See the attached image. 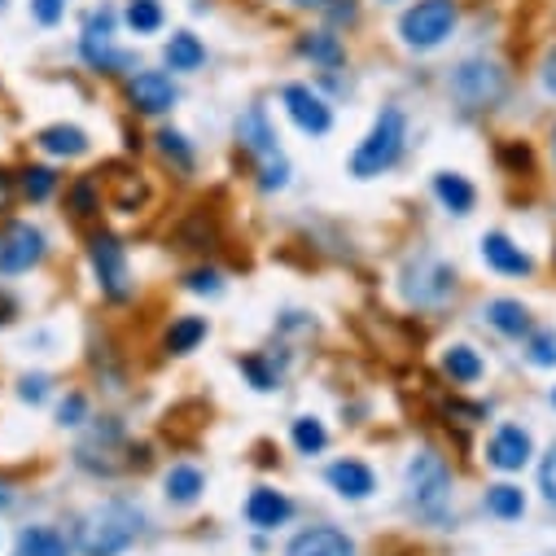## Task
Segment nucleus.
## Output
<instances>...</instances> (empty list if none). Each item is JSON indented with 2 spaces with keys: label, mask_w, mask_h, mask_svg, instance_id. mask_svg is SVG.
Wrapping results in <instances>:
<instances>
[{
  "label": "nucleus",
  "mask_w": 556,
  "mask_h": 556,
  "mask_svg": "<svg viewBox=\"0 0 556 556\" xmlns=\"http://www.w3.org/2000/svg\"><path fill=\"white\" fill-rule=\"evenodd\" d=\"M403 141H407V118L399 105H386L372 123V131L359 141V150L351 154V176L355 180H372L381 172H390L403 154Z\"/></svg>",
  "instance_id": "obj_1"
},
{
  "label": "nucleus",
  "mask_w": 556,
  "mask_h": 556,
  "mask_svg": "<svg viewBox=\"0 0 556 556\" xmlns=\"http://www.w3.org/2000/svg\"><path fill=\"white\" fill-rule=\"evenodd\" d=\"M136 534H141V513L127 504H101L79 526V552L84 556H118L131 547Z\"/></svg>",
  "instance_id": "obj_2"
},
{
  "label": "nucleus",
  "mask_w": 556,
  "mask_h": 556,
  "mask_svg": "<svg viewBox=\"0 0 556 556\" xmlns=\"http://www.w3.org/2000/svg\"><path fill=\"white\" fill-rule=\"evenodd\" d=\"M237 136H241V146L258 159V185L271 193V189H286L290 185V163L281 154V146H276V131L263 114V105H250L241 118H237Z\"/></svg>",
  "instance_id": "obj_3"
},
{
  "label": "nucleus",
  "mask_w": 556,
  "mask_h": 556,
  "mask_svg": "<svg viewBox=\"0 0 556 556\" xmlns=\"http://www.w3.org/2000/svg\"><path fill=\"white\" fill-rule=\"evenodd\" d=\"M456 18H460L456 0H416V5L399 18V36H403L407 49L430 53V49H439L456 31Z\"/></svg>",
  "instance_id": "obj_4"
},
{
  "label": "nucleus",
  "mask_w": 556,
  "mask_h": 556,
  "mask_svg": "<svg viewBox=\"0 0 556 556\" xmlns=\"http://www.w3.org/2000/svg\"><path fill=\"white\" fill-rule=\"evenodd\" d=\"M508 92V75L500 62H486V58H469L452 71V97L465 105V110H491L500 105V97Z\"/></svg>",
  "instance_id": "obj_5"
},
{
  "label": "nucleus",
  "mask_w": 556,
  "mask_h": 556,
  "mask_svg": "<svg viewBox=\"0 0 556 556\" xmlns=\"http://www.w3.org/2000/svg\"><path fill=\"white\" fill-rule=\"evenodd\" d=\"M407 495L421 513H439L452 495V473H447V460L439 452H416L407 460Z\"/></svg>",
  "instance_id": "obj_6"
},
{
  "label": "nucleus",
  "mask_w": 556,
  "mask_h": 556,
  "mask_svg": "<svg viewBox=\"0 0 556 556\" xmlns=\"http://www.w3.org/2000/svg\"><path fill=\"white\" fill-rule=\"evenodd\" d=\"M88 254H92V271H97L101 294L114 299V303H123V299L131 294V271H127V254H123V245H118L110 232H97L92 245H88Z\"/></svg>",
  "instance_id": "obj_7"
},
{
  "label": "nucleus",
  "mask_w": 556,
  "mask_h": 556,
  "mask_svg": "<svg viewBox=\"0 0 556 556\" xmlns=\"http://www.w3.org/2000/svg\"><path fill=\"white\" fill-rule=\"evenodd\" d=\"M110 31H114V14L101 10V14H92V23L79 36V53H84V62L92 71H123L127 66V58L114 49V36Z\"/></svg>",
  "instance_id": "obj_8"
},
{
  "label": "nucleus",
  "mask_w": 556,
  "mask_h": 556,
  "mask_svg": "<svg viewBox=\"0 0 556 556\" xmlns=\"http://www.w3.org/2000/svg\"><path fill=\"white\" fill-rule=\"evenodd\" d=\"M45 258V232L31 228V224H10L5 237H0V271L14 276V271H27Z\"/></svg>",
  "instance_id": "obj_9"
},
{
  "label": "nucleus",
  "mask_w": 556,
  "mask_h": 556,
  "mask_svg": "<svg viewBox=\"0 0 556 556\" xmlns=\"http://www.w3.org/2000/svg\"><path fill=\"white\" fill-rule=\"evenodd\" d=\"M127 97H131V105L141 110V114H167V110L180 101L176 84H172L163 71H141V75H131Z\"/></svg>",
  "instance_id": "obj_10"
},
{
  "label": "nucleus",
  "mask_w": 556,
  "mask_h": 556,
  "mask_svg": "<svg viewBox=\"0 0 556 556\" xmlns=\"http://www.w3.org/2000/svg\"><path fill=\"white\" fill-rule=\"evenodd\" d=\"M281 101H286L290 118H294L303 131H312V136H329V127H333V110H329L307 84H290V88L281 92Z\"/></svg>",
  "instance_id": "obj_11"
},
{
  "label": "nucleus",
  "mask_w": 556,
  "mask_h": 556,
  "mask_svg": "<svg viewBox=\"0 0 556 556\" xmlns=\"http://www.w3.org/2000/svg\"><path fill=\"white\" fill-rule=\"evenodd\" d=\"M530 456H534V439H530L521 426H500V430L491 434V443H486V460H491L495 469H504V473L526 469Z\"/></svg>",
  "instance_id": "obj_12"
},
{
  "label": "nucleus",
  "mask_w": 556,
  "mask_h": 556,
  "mask_svg": "<svg viewBox=\"0 0 556 556\" xmlns=\"http://www.w3.org/2000/svg\"><path fill=\"white\" fill-rule=\"evenodd\" d=\"M294 513V504L281 495V491H271V486H254L250 500H245V521L258 526V530H276V526H286Z\"/></svg>",
  "instance_id": "obj_13"
},
{
  "label": "nucleus",
  "mask_w": 556,
  "mask_h": 556,
  "mask_svg": "<svg viewBox=\"0 0 556 556\" xmlns=\"http://www.w3.org/2000/svg\"><path fill=\"white\" fill-rule=\"evenodd\" d=\"M482 258L495 267V271H504V276H530V254L508 237V232H486L482 237Z\"/></svg>",
  "instance_id": "obj_14"
},
{
  "label": "nucleus",
  "mask_w": 556,
  "mask_h": 556,
  "mask_svg": "<svg viewBox=\"0 0 556 556\" xmlns=\"http://www.w3.org/2000/svg\"><path fill=\"white\" fill-rule=\"evenodd\" d=\"M325 478H329V486H333L342 500H368V495L377 491V478H372V469H368L364 460H333Z\"/></svg>",
  "instance_id": "obj_15"
},
{
  "label": "nucleus",
  "mask_w": 556,
  "mask_h": 556,
  "mask_svg": "<svg viewBox=\"0 0 556 556\" xmlns=\"http://www.w3.org/2000/svg\"><path fill=\"white\" fill-rule=\"evenodd\" d=\"M286 556H355V547H351V539H346L342 530L316 526V530H303V534L286 547Z\"/></svg>",
  "instance_id": "obj_16"
},
{
  "label": "nucleus",
  "mask_w": 556,
  "mask_h": 556,
  "mask_svg": "<svg viewBox=\"0 0 556 556\" xmlns=\"http://www.w3.org/2000/svg\"><path fill=\"white\" fill-rule=\"evenodd\" d=\"M416 276H421V286H407V294L416 303H443L456 290V276L443 263H421V267H416Z\"/></svg>",
  "instance_id": "obj_17"
},
{
  "label": "nucleus",
  "mask_w": 556,
  "mask_h": 556,
  "mask_svg": "<svg viewBox=\"0 0 556 556\" xmlns=\"http://www.w3.org/2000/svg\"><path fill=\"white\" fill-rule=\"evenodd\" d=\"M434 193H439V202H443L452 215H469L473 202H478V189H473L460 172H439V176H434Z\"/></svg>",
  "instance_id": "obj_18"
},
{
  "label": "nucleus",
  "mask_w": 556,
  "mask_h": 556,
  "mask_svg": "<svg viewBox=\"0 0 556 556\" xmlns=\"http://www.w3.org/2000/svg\"><path fill=\"white\" fill-rule=\"evenodd\" d=\"M163 491H167L172 504H198L202 491H206V478H202L198 465H172L167 478H163Z\"/></svg>",
  "instance_id": "obj_19"
},
{
  "label": "nucleus",
  "mask_w": 556,
  "mask_h": 556,
  "mask_svg": "<svg viewBox=\"0 0 556 556\" xmlns=\"http://www.w3.org/2000/svg\"><path fill=\"white\" fill-rule=\"evenodd\" d=\"M482 316H486V325H495V329L508 333V338L530 333V312H526L517 299H491V303L482 307Z\"/></svg>",
  "instance_id": "obj_20"
},
{
  "label": "nucleus",
  "mask_w": 556,
  "mask_h": 556,
  "mask_svg": "<svg viewBox=\"0 0 556 556\" xmlns=\"http://www.w3.org/2000/svg\"><path fill=\"white\" fill-rule=\"evenodd\" d=\"M40 150L58 154V159H79V154H88V131L84 127H66V123L45 127L40 131Z\"/></svg>",
  "instance_id": "obj_21"
},
{
  "label": "nucleus",
  "mask_w": 556,
  "mask_h": 556,
  "mask_svg": "<svg viewBox=\"0 0 556 556\" xmlns=\"http://www.w3.org/2000/svg\"><path fill=\"white\" fill-rule=\"evenodd\" d=\"M443 372H447L456 386H473V381L486 372V364H482V355H478L473 346L456 342V346H447V351H443Z\"/></svg>",
  "instance_id": "obj_22"
},
{
  "label": "nucleus",
  "mask_w": 556,
  "mask_h": 556,
  "mask_svg": "<svg viewBox=\"0 0 556 556\" xmlns=\"http://www.w3.org/2000/svg\"><path fill=\"white\" fill-rule=\"evenodd\" d=\"M163 58H167L172 71H198V66L206 62V49H202V40H198L193 31H176V36L167 40Z\"/></svg>",
  "instance_id": "obj_23"
},
{
  "label": "nucleus",
  "mask_w": 556,
  "mask_h": 556,
  "mask_svg": "<svg viewBox=\"0 0 556 556\" xmlns=\"http://www.w3.org/2000/svg\"><path fill=\"white\" fill-rule=\"evenodd\" d=\"M202 338H206V320H202V316H180V320L167 329L163 346H167L172 355H189V351H198Z\"/></svg>",
  "instance_id": "obj_24"
},
{
  "label": "nucleus",
  "mask_w": 556,
  "mask_h": 556,
  "mask_svg": "<svg viewBox=\"0 0 556 556\" xmlns=\"http://www.w3.org/2000/svg\"><path fill=\"white\" fill-rule=\"evenodd\" d=\"M14 556H66V539L49 526H31V530H23Z\"/></svg>",
  "instance_id": "obj_25"
},
{
  "label": "nucleus",
  "mask_w": 556,
  "mask_h": 556,
  "mask_svg": "<svg viewBox=\"0 0 556 556\" xmlns=\"http://www.w3.org/2000/svg\"><path fill=\"white\" fill-rule=\"evenodd\" d=\"M299 53L303 58H312V62H320V66H338L342 62V40L325 27V31H307L303 40H299Z\"/></svg>",
  "instance_id": "obj_26"
},
{
  "label": "nucleus",
  "mask_w": 556,
  "mask_h": 556,
  "mask_svg": "<svg viewBox=\"0 0 556 556\" xmlns=\"http://www.w3.org/2000/svg\"><path fill=\"white\" fill-rule=\"evenodd\" d=\"M486 513L500 517V521H517V517L526 513V495H521V486H513V482L491 486V491H486Z\"/></svg>",
  "instance_id": "obj_27"
},
{
  "label": "nucleus",
  "mask_w": 556,
  "mask_h": 556,
  "mask_svg": "<svg viewBox=\"0 0 556 556\" xmlns=\"http://www.w3.org/2000/svg\"><path fill=\"white\" fill-rule=\"evenodd\" d=\"M294 447L303 456H320L329 447V430H325L320 416H299V421H294Z\"/></svg>",
  "instance_id": "obj_28"
},
{
  "label": "nucleus",
  "mask_w": 556,
  "mask_h": 556,
  "mask_svg": "<svg viewBox=\"0 0 556 556\" xmlns=\"http://www.w3.org/2000/svg\"><path fill=\"white\" fill-rule=\"evenodd\" d=\"M127 27L136 31V36H154L159 27H163V5L159 0H127Z\"/></svg>",
  "instance_id": "obj_29"
},
{
  "label": "nucleus",
  "mask_w": 556,
  "mask_h": 556,
  "mask_svg": "<svg viewBox=\"0 0 556 556\" xmlns=\"http://www.w3.org/2000/svg\"><path fill=\"white\" fill-rule=\"evenodd\" d=\"M53 189H58V176H53L49 167H27V172H23V193H27L31 202H45Z\"/></svg>",
  "instance_id": "obj_30"
},
{
  "label": "nucleus",
  "mask_w": 556,
  "mask_h": 556,
  "mask_svg": "<svg viewBox=\"0 0 556 556\" xmlns=\"http://www.w3.org/2000/svg\"><path fill=\"white\" fill-rule=\"evenodd\" d=\"M159 150H163V159H172L176 167H193V150L185 146V136L180 131H159Z\"/></svg>",
  "instance_id": "obj_31"
},
{
  "label": "nucleus",
  "mask_w": 556,
  "mask_h": 556,
  "mask_svg": "<svg viewBox=\"0 0 556 556\" xmlns=\"http://www.w3.org/2000/svg\"><path fill=\"white\" fill-rule=\"evenodd\" d=\"M530 364H539V368L556 364V333H534L530 338Z\"/></svg>",
  "instance_id": "obj_32"
},
{
  "label": "nucleus",
  "mask_w": 556,
  "mask_h": 556,
  "mask_svg": "<svg viewBox=\"0 0 556 556\" xmlns=\"http://www.w3.org/2000/svg\"><path fill=\"white\" fill-rule=\"evenodd\" d=\"M62 14H66V0H31V18L40 27H58Z\"/></svg>",
  "instance_id": "obj_33"
},
{
  "label": "nucleus",
  "mask_w": 556,
  "mask_h": 556,
  "mask_svg": "<svg viewBox=\"0 0 556 556\" xmlns=\"http://www.w3.org/2000/svg\"><path fill=\"white\" fill-rule=\"evenodd\" d=\"M193 294H219L224 290V281H219V271L215 267H198V271H189V281H185Z\"/></svg>",
  "instance_id": "obj_34"
},
{
  "label": "nucleus",
  "mask_w": 556,
  "mask_h": 556,
  "mask_svg": "<svg viewBox=\"0 0 556 556\" xmlns=\"http://www.w3.org/2000/svg\"><path fill=\"white\" fill-rule=\"evenodd\" d=\"M539 491H543V500L547 504H556V447L543 456V465H539Z\"/></svg>",
  "instance_id": "obj_35"
},
{
  "label": "nucleus",
  "mask_w": 556,
  "mask_h": 556,
  "mask_svg": "<svg viewBox=\"0 0 556 556\" xmlns=\"http://www.w3.org/2000/svg\"><path fill=\"white\" fill-rule=\"evenodd\" d=\"M84 412H88L84 394H71V399L62 403V412H58V421H62V426H84Z\"/></svg>",
  "instance_id": "obj_36"
},
{
  "label": "nucleus",
  "mask_w": 556,
  "mask_h": 556,
  "mask_svg": "<svg viewBox=\"0 0 556 556\" xmlns=\"http://www.w3.org/2000/svg\"><path fill=\"white\" fill-rule=\"evenodd\" d=\"M71 202H75V215L84 219V215H92L97 211V198H92V185L88 180H79L75 189H71Z\"/></svg>",
  "instance_id": "obj_37"
},
{
  "label": "nucleus",
  "mask_w": 556,
  "mask_h": 556,
  "mask_svg": "<svg viewBox=\"0 0 556 556\" xmlns=\"http://www.w3.org/2000/svg\"><path fill=\"white\" fill-rule=\"evenodd\" d=\"M241 372L254 381V390H271V386H276V377H271V372H267L258 359H241Z\"/></svg>",
  "instance_id": "obj_38"
},
{
  "label": "nucleus",
  "mask_w": 556,
  "mask_h": 556,
  "mask_svg": "<svg viewBox=\"0 0 556 556\" xmlns=\"http://www.w3.org/2000/svg\"><path fill=\"white\" fill-rule=\"evenodd\" d=\"M18 394H23L27 403H45V399H49V377H23Z\"/></svg>",
  "instance_id": "obj_39"
},
{
  "label": "nucleus",
  "mask_w": 556,
  "mask_h": 556,
  "mask_svg": "<svg viewBox=\"0 0 556 556\" xmlns=\"http://www.w3.org/2000/svg\"><path fill=\"white\" fill-rule=\"evenodd\" d=\"M325 14H329V23H355V0H329L325 5Z\"/></svg>",
  "instance_id": "obj_40"
},
{
  "label": "nucleus",
  "mask_w": 556,
  "mask_h": 556,
  "mask_svg": "<svg viewBox=\"0 0 556 556\" xmlns=\"http://www.w3.org/2000/svg\"><path fill=\"white\" fill-rule=\"evenodd\" d=\"M14 202V176L5 172V167H0V211H5Z\"/></svg>",
  "instance_id": "obj_41"
},
{
  "label": "nucleus",
  "mask_w": 556,
  "mask_h": 556,
  "mask_svg": "<svg viewBox=\"0 0 556 556\" xmlns=\"http://www.w3.org/2000/svg\"><path fill=\"white\" fill-rule=\"evenodd\" d=\"M543 88L556 97V49L547 53V62H543Z\"/></svg>",
  "instance_id": "obj_42"
},
{
  "label": "nucleus",
  "mask_w": 556,
  "mask_h": 556,
  "mask_svg": "<svg viewBox=\"0 0 556 556\" xmlns=\"http://www.w3.org/2000/svg\"><path fill=\"white\" fill-rule=\"evenodd\" d=\"M290 5H299V10H325L329 0H290Z\"/></svg>",
  "instance_id": "obj_43"
},
{
  "label": "nucleus",
  "mask_w": 556,
  "mask_h": 556,
  "mask_svg": "<svg viewBox=\"0 0 556 556\" xmlns=\"http://www.w3.org/2000/svg\"><path fill=\"white\" fill-rule=\"evenodd\" d=\"M0 504H10V491L5 486H0Z\"/></svg>",
  "instance_id": "obj_44"
},
{
  "label": "nucleus",
  "mask_w": 556,
  "mask_h": 556,
  "mask_svg": "<svg viewBox=\"0 0 556 556\" xmlns=\"http://www.w3.org/2000/svg\"><path fill=\"white\" fill-rule=\"evenodd\" d=\"M552 159H556V127H552Z\"/></svg>",
  "instance_id": "obj_45"
},
{
  "label": "nucleus",
  "mask_w": 556,
  "mask_h": 556,
  "mask_svg": "<svg viewBox=\"0 0 556 556\" xmlns=\"http://www.w3.org/2000/svg\"><path fill=\"white\" fill-rule=\"evenodd\" d=\"M552 403H556V390H552Z\"/></svg>",
  "instance_id": "obj_46"
}]
</instances>
